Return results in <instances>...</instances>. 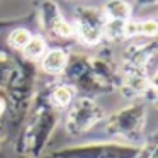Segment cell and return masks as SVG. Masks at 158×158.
<instances>
[{"mask_svg": "<svg viewBox=\"0 0 158 158\" xmlns=\"http://www.w3.org/2000/svg\"><path fill=\"white\" fill-rule=\"evenodd\" d=\"M104 15L95 9H80L78 10V31L83 41L97 43L104 34Z\"/></svg>", "mask_w": 158, "mask_h": 158, "instance_id": "cell-1", "label": "cell"}, {"mask_svg": "<svg viewBox=\"0 0 158 158\" xmlns=\"http://www.w3.org/2000/svg\"><path fill=\"white\" fill-rule=\"evenodd\" d=\"M106 15L109 17V21L127 22L131 15V7L124 0H110L106 5Z\"/></svg>", "mask_w": 158, "mask_h": 158, "instance_id": "cell-2", "label": "cell"}, {"mask_svg": "<svg viewBox=\"0 0 158 158\" xmlns=\"http://www.w3.org/2000/svg\"><path fill=\"white\" fill-rule=\"evenodd\" d=\"M65 65H66V55L61 49H53L43 60V68L46 72H51V73L61 72L65 68Z\"/></svg>", "mask_w": 158, "mask_h": 158, "instance_id": "cell-3", "label": "cell"}, {"mask_svg": "<svg viewBox=\"0 0 158 158\" xmlns=\"http://www.w3.org/2000/svg\"><path fill=\"white\" fill-rule=\"evenodd\" d=\"M49 29H51L56 36H60V38H68V36H72V27H70V24L60 14H55V19H53L51 24H49Z\"/></svg>", "mask_w": 158, "mask_h": 158, "instance_id": "cell-4", "label": "cell"}, {"mask_svg": "<svg viewBox=\"0 0 158 158\" xmlns=\"http://www.w3.org/2000/svg\"><path fill=\"white\" fill-rule=\"evenodd\" d=\"M44 48H46V44H44V41H43V38L34 36V38H31L27 41V44L24 46V51L29 58H39V56L44 53Z\"/></svg>", "mask_w": 158, "mask_h": 158, "instance_id": "cell-5", "label": "cell"}, {"mask_svg": "<svg viewBox=\"0 0 158 158\" xmlns=\"http://www.w3.org/2000/svg\"><path fill=\"white\" fill-rule=\"evenodd\" d=\"M31 38L32 36H31V32H29L27 29H15V31L10 34L9 41H10V44L15 46V48H24Z\"/></svg>", "mask_w": 158, "mask_h": 158, "instance_id": "cell-6", "label": "cell"}, {"mask_svg": "<svg viewBox=\"0 0 158 158\" xmlns=\"http://www.w3.org/2000/svg\"><path fill=\"white\" fill-rule=\"evenodd\" d=\"M70 99H72V89H68V87H58V89L55 90V100L58 104H68Z\"/></svg>", "mask_w": 158, "mask_h": 158, "instance_id": "cell-7", "label": "cell"}, {"mask_svg": "<svg viewBox=\"0 0 158 158\" xmlns=\"http://www.w3.org/2000/svg\"><path fill=\"white\" fill-rule=\"evenodd\" d=\"M139 4H148V2H155V0H138Z\"/></svg>", "mask_w": 158, "mask_h": 158, "instance_id": "cell-8", "label": "cell"}]
</instances>
